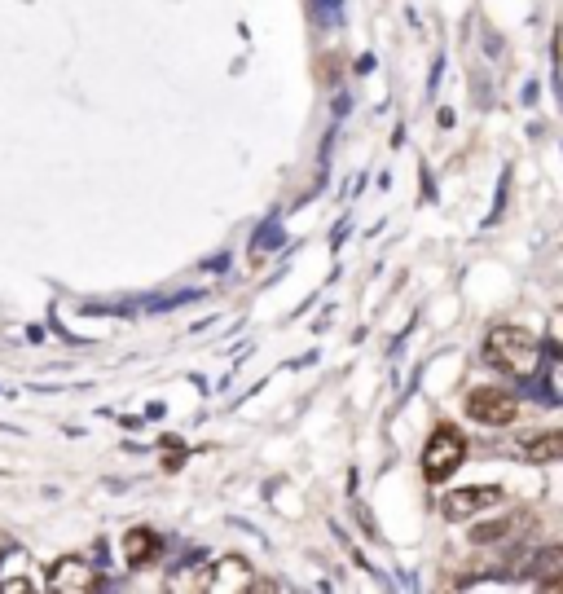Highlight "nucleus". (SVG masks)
I'll return each mask as SVG.
<instances>
[{
    "mask_svg": "<svg viewBox=\"0 0 563 594\" xmlns=\"http://www.w3.org/2000/svg\"><path fill=\"white\" fill-rule=\"evenodd\" d=\"M537 357H542V344H537V335H528L524 326H493L489 335H484V361L498 366L502 374L524 379V374L537 370Z\"/></svg>",
    "mask_w": 563,
    "mask_h": 594,
    "instance_id": "obj_1",
    "label": "nucleus"
},
{
    "mask_svg": "<svg viewBox=\"0 0 563 594\" xmlns=\"http://www.w3.org/2000/svg\"><path fill=\"white\" fill-rule=\"evenodd\" d=\"M462 458H467V440H462V432L454 423H440L423 445V480L427 484H445L462 467Z\"/></svg>",
    "mask_w": 563,
    "mask_h": 594,
    "instance_id": "obj_2",
    "label": "nucleus"
},
{
    "mask_svg": "<svg viewBox=\"0 0 563 594\" xmlns=\"http://www.w3.org/2000/svg\"><path fill=\"white\" fill-rule=\"evenodd\" d=\"M467 414L484 427H506L515 414H520V401L502 388H471L467 396Z\"/></svg>",
    "mask_w": 563,
    "mask_h": 594,
    "instance_id": "obj_3",
    "label": "nucleus"
},
{
    "mask_svg": "<svg viewBox=\"0 0 563 594\" xmlns=\"http://www.w3.org/2000/svg\"><path fill=\"white\" fill-rule=\"evenodd\" d=\"M498 502H502L498 484H462V489L445 493L440 511H445L449 520H471V515H480V511H493Z\"/></svg>",
    "mask_w": 563,
    "mask_h": 594,
    "instance_id": "obj_4",
    "label": "nucleus"
},
{
    "mask_svg": "<svg viewBox=\"0 0 563 594\" xmlns=\"http://www.w3.org/2000/svg\"><path fill=\"white\" fill-rule=\"evenodd\" d=\"M49 590H58V594H88V590H97V572L84 564V559H58V564L49 568Z\"/></svg>",
    "mask_w": 563,
    "mask_h": 594,
    "instance_id": "obj_5",
    "label": "nucleus"
},
{
    "mask_svg": "<svg viewBox=\"0 0 563 594\" xmlns=\"http://www.w3.org/2000/svg\"><path fill=\"white\" fill-rule=\"evenodd\" d=\"M159 533H150V528H132V533H124V559H128V568H141V564H150V559H159Z\"/></svg>",
    "mask_w": 563,
    "mask_h": 594,
    "instance_id": "obj_6",
    "label": "nucleus"
},
{
    "mask_svg": "<svg viewBox=\"0 0 563 594\" xmlns=\"http://www.w3.org/2000/svg\"><path fill=\"white\" fill-rule=\"evenodd\" d=\"M207 586L212 590H247L251 586V564L247 559H225V564L207 577Z\"/></svg>",
    "mask_w": 563,
    "mask_h": 594,
    "instance_id": "obj_7",
    "label": "nucleus"
},
{
    "mask_svg": "<svg viewBox=\"0 0 563 594\" xmlns=\"http://www.w3.org/2000/svg\"><path fill=\"white\" fill-rule=\"evenodd\" d=\"M533 577L542 581L546 590H559L563 586V546H546L533 564Z\"/></svg>",
    "mask_w": 563,
    "mask_h": 594,
    "instance_id": "obj_8",
    "label": "nucleus"
},
{
    "mask_svg": "<svg viewBox=\"0 0 563 594\" xmlns=\"http://www.w3.org/2000/svg\"><path fill=\"white\" fill-rule=\"evenodd\" d=\"M528 462H559L563 458V432H546V436H537V440H528Z\"/></svg>",
    "mask_w": 563,
    "mask_h": 594,
    "instance_id": "obj_9",
    "label": "nucleus"
},
{
    "mask_svg": "<svg viewBox=\"0 0 563 594\" xmlns=\"http://www.w3.org/2000/svg\"><path fill=\"white\" fill-rule=\"evenodd\" d=\"M0 555H5V537H0Z\"/></svg>",
    "mask_w": 563,
    "mask_h": 594,
    "instance_id": "obj_10",
    "label": "nucleus"
}]
</instances>
